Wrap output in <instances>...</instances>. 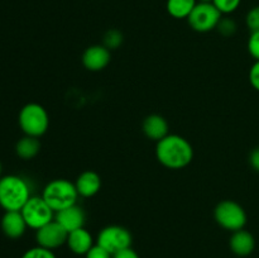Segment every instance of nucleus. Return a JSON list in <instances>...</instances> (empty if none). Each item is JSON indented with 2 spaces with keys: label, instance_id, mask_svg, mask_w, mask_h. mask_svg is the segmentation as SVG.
<instances>
[{
  "label": "nucleus",
  "instance_id": "nucleus-19",
  "mask_svg": "<svg viewBox=\"0 0 259 258\" xmlns=\"http://www.w3.org/2000/svg\"><path fill=\"white\" fill-rule=\"evenodd\" d=\"M240 3H242V0H212V4L222 14L234 13L239 8Z\"/></svg>",
  "mask_w": 259,
  "mask_h": 258
},
{
  "label": "nucleus",
  "instance_id": "nucleus-7",
  "mask_svg": "<svg viewBox=\"0 0 259 258\" xmlns=\"http://www.w3.org/2000/svg\"><path fill=\"white\" fill-rule=\"evenodd\" d=\"M222 15L212 3H197L187 18V22L196 32L206 33L218 27L222 20Z\"/></svg>",
  "mask_w": 259,
  "mask_h": 258
},
{
  "label": "nucleus",
  "instance_id": "nucleus-10",
  "mask_svg": "<svg viewBox=\"0 0 259 258\" xmlns=\"http://www.w3.org/2000/svg\"><path fill=\"white\" fill-rule=\"evenodd\" d=\"M110 50L101 45L90 46L82 55V65L89 71H101L110 62Z\"/></svg>",
  "mask_w": 259,
  "mask_h": 258
},
{
  "label": "nucleus",
  "instance_id": "nucleus-16",
  "mask_svg": "<svg viewBox=\"0 0 259 258\" xmlns=\"http://www.w3.org/2000/svg\"><path fill=\"white\" fill-rule=\"evenodd\" d=\"M76 190L82 197H93L101 189V177L95 171H85L76 179Z\"/></svg>",
  "mask_w": 259,
  "mask_h": 258
},
{
  "label": "nucleus",
  "instance_id": "nucleus-5",
  "mask_svg": "<svg viewBox=\"0 0 259 258\" xmlns=\"http://www.w3.org/2000/svg\"><path fill=\"white\" fill-rule=\"evenodd\" d=\"M214 218L220 227L229 232L244 229L247 224L245 210L242 205L233 200H224L219 202L214 210Z\"/></svg>",
  "mask_w": 259,
  "mask_h": 258
},
{
  "label": "nucleus",
  "instance_id": "nucleus-24",
  "mask_svg": "<svg viewBox=\"0 0 259 258\" xmlns=\"http://www.w3.org/2000/svg\"><path fill=\"white\" fill-rule=\"evenodd\" d=\"M248 51L255 61H259V30L250 34L248 39Z\"/></svg>",
  "mask_w": 259,
  "mask_h": 258
},
{
  "label": "nucleus",
  "instance_id": "nucleus-25",
  "mask_svg": "<svg viewBox=\"0 0 259 258\" xmlns=\"http://www.w3.org/2000/svg\"><path fill=\"white\" fill-rule=\"evenodd\" d=\"M85 258H113V254L109 253L108 250L104 249L99 244H95L88 253L85 254Z\"/></svg>",
  "mask_w": 259,
  "mask_h": 258
},
{
  "label": "nucleus",
  "instance_id": "nucleus-23",
  "mask_svg": "<svg viewBox=\"0 0 259 258\" xmlns=\"http://www.w3.org/2000/svg\"><path fill=\"white\" fill-rule=\"evenodd\" d=\"M218 29L222 34L224 35H232L234 34L235 30H237V24L233 19H229V18H222V20L218 24Z\"/></svg>",
  "mask_w": 259,
  "mask_h": 258
},
{
  "label": "nucleus",
  "instance_id": "nucleus-26",
  "mask_svg": "<svg viewBox=\"0 0 259 258\" xmlns=\"http://www.w3.org/2000/svg\"><path fill=\"white\" fill-rule=\"evenodd\" d=\"M249 81L250 85L259 91V61H255L249 71Z\"/></svg>",
  "mask_w": 259,
  "mask_h": 258
},
{
  "label": "nucleus",
  "instance_id": "nucleus-30",
  "mask_svg": "<svg viewBox=\"0 0 259 258\" xmlns=\"http://www.w3.org/2000/svg\"><path fill=\"white\" fill-rule=\"evenodd\" d=\"M2 169H3V166H2V162H0V174H2Z\"/></svg>",
  "mask_w": 259,
  "mask_h": 258
},
{
  "label": "nucleus",
  "instance_id": "nucleus-20",
  "mask_svg": "<svg viewBox=\"0 0 259 258\" xmlns=\"http://www.w3.org/2000/svg\"><path fill=\"white\" fill-rule=\"evenodd\" d=\"M121 42H123V35L116 29L108 30L105 37H104V46L108 50H115L121 45Z\"/></svg>",
  "mask_w": 259,
  "mask_h": 258
},
{
  "label": "nucleus",
  "instance_id": "nucleus-21",
  "mask_svg": "<svg viewBox=\"0 0 259 258\" xmlns=\"http://www.w3.org/2000/svg\"><path fill=\"white\" fill-rule=\"evenodd\" d=\"M20 258H56V254L53 253V250L37 245V247L25 250Z\"/></svg>",
  "mask_w": 259,
  "mask_h": 258
},
{
  "label": "nucleus",
  "instance_id": "nucleus-11",
  "mask_svg": "<svg viewBox=\"0 0 259 258\" xmlns=\"http://www.w3.org/2000/svg\"><path fill=\"white\" fill-rule=\"evenodd\" d=\"M55 220L60 223L70 233L76 229H80V228H83L86 215L82 207H80L78 205H72V206L67 207V209L56 212Z\"/></svg>",
  "mask_w": 259,
  "mask_h": 258
},
{
  "label": "nucleus",
  "instance_id": "nucleus-1",
  "mask_svg": "<svg viewBox=\"0 0 259 258\" xmlns=\"http://www.w3.org/2000/svg\"><path fill=\"white\" fill-rule=\"evenodd\" d=\"M156 157L162 166L169 169H181L191 163L194 148L184 137L168 134L157 142Z\"/></svg>",
  "mask_w": 259,
  "mask_h": 258
},
{
  "label": "nucleus",
  "instance_id": "nucleus-2",
  "mask_svg": "<svg viewBox=\"0 0 259 258\" xmlns=\"http://www.w3.org/2000/svg\"><path fill=\"white\" fill-rule=\"evenodd\" d=\"M30 199L27 180L17 175L0 177V206L5 211H20Z\"/></svg>",
  "mask_w": 259,
  "mask_h": 258
},
{
  "label": "nucleus",
  "instance_id": "nucleus-18",
  "mask_svg": "<svg viewBox=\"0 0 259 258\" xmlns=\"http://www.w3.org/2000/svg\"><path fill=\"white\" fill-rule=\"evenodd\" d=\"M40 149V143L38 138L30 136H25L18 141L15 146V152L18 157L22 159H32L38 154Z\"/></svg>",
  "mask_w": 259,
  "mask_h": 258
},
{
  "label": "nucleus",
  "instance_id": "nucleus-6",
  "mask_svg": "<svg viewBox=\"0 0 259 258\" xmlns=\"http://www.w3.org/2000/svg\"><path fill=\"white\" fill-rule=\"evenodd\" d=\"M28 228L38 230L55 220L56 212L50 207L42 196H30L27 204L20 210Z\"/></svg>",
  "mask_w": 259,
  "mask_h": 258
},
{
  "label": "nucleus",
  "instance_id": "nucleus-13",
  "mask_svg": "<svg viewBox=\"0 0 259 258\" xmlns=\"http://www.w3.org/2000/svg\"><path fill=\"white\" fill-rule=\"evenodd\" d=\"M66 244L70 248L71 252L77 255H85L95 245L93 235L85 228H80V229L68 233Z\"/></svg>",
  "mask_w": 259,
  "mask_h": 258
},
{
  "label": "nucleus",
  "instance_id": "nucleus-12",
  "mask_svg": "<svg viewBox=\"0 0 259 258\" xmlns=\"http://www.w3.org/2000/svg\"><path fill=\"white\" fill-rule=\"evenodd\" d=\"M28 225L25 223L20 211H5L2 218V230L10 239H18L27 230Z\"/></svg>",
  "mask_w": 259,
  "mask_h": 258
},
{
  "label": "nucleus",
  "instance_id": "nucleus-15",
  "mask_svg": "<svg viewBox=\"0 0 259 258\" xmlns=\"http://www.w3.org/2000/svg\"><path fill=\"white\" fill-rule=\"evenodd\" d=\"M143 133L152 141H161L164 137L168 136V123L163 116L158 114H151L143 121Z\"/></svg>",
  "mask_w": 259,
  "mask_h": 258
},
{
  "label": "nucleus",
  "instance_id": "nucleus-29",
  "mask_svg": "<svg viewBox=\"0 0 259 258\" xmlns=\"http://www.w3.org/2000/svg\"><path fill=\"white\" fill-rule=\"evenodd\" d=\"M197 3H212V0H197Z\"/></svg>",
  "mask_w": 259,
  "mask_h": 258
},
{
  "label": "nucleus",
  "instance_id": "nucleus-27",
  "mask_svg": "<svg viewBox=\"0 0 259 258\" xmlns=\"http://www.w3.org/2000/svg\"><path fill=\"white\" fill-rule=\"evenodd\" d=\"M113 258H139V255L133 248L129 247L125 248V249H121L119 250V252H116L115 254H113Z\"/></svg>",
  "mask_w": 259,
  "mask_h": 258
},
{
  "label": "nucleus",
  "instance_id": "nucleus-3",
  "mask_svg": "<svg viewBox=\"0 0 259 258\" xmlns=\"http://www.w3.org/2000/svg\"><path fill=\"white\" fill-rule=\"evenodd\" d=\"M78 196L75 184L65 179L52 180L46 185L42 192V197L55 212L76 205Z\"/></svg>",
  "mask_w": 259,
  "mask_h": 258
},
{
  "label": "nucleus",
  "instance_id": "nucleus-22",
  "mask_svg": "<svg viewBox=\"0 0 259 258\" xmlns=\"http://www.w3.org/2000/svg\"><path fill=\"white\" fill-rule=\"evenodd\" d=\"M245 23H247L248 28H249L252 32H257V30H259V5L258 7L252 8V9L248 12L247 18H245Z\"/></svg>",
  "mask_w": 259,
  "mask_h": 258
},
{
  "label": "nucleus",
  "instance_id": "nucleus-14",
  "mask_svg": "<svg viewBox=\"0 0 259 258\" xmlns=\"http://www.w3.org/2000/svg\"><path fill=\"white\" fill-rule=\"evenodd\" d=\"M229 245L234 254L239 255V257H247L254 250L255 240L252 233L240 229L237 232H233L229 240Z\"/></svg>",
  "mask_w": 259,
  "mask_h": 258
},
{
  "label": "nucleus",
  "instance_id": "nucleus-4",
  "mask_svg": "<svg viewBox=\"0 0 259 258\" xmlns=\"http://www.w3.org/2000/svg\"><path fill=\"white\" fill-rule=\"evenodd\" d=\"M19 126L25 136L39 138L50 126V116L40 104L29 103L20 109L18 116Z\"/></svg>",
  "mask_w": 259,
  "mask_h": 258
},
{
  "label": "nucleus",
  "instance_id": "nucleus-17",
  "mask_svg": "<svg viewBox=\"0 0 259 258\" xmlns=\"http://www.w3.org/2000/svg\"><path fill=\"white\" fill-rule=\"evenodd\" d=\"M197 0H167V13L175 19H187L196 7Z\"/></svg>",
  "mask_w": 259,
  "mask_h": 258
},
{
  "label": "nucleus",
  "instance_id": "nucleus-28",
  "mask_svg": "<svg viewBox=\"0 0 259 258\" xmlns=\"http://www.w3.org/2000/svg\"><path fill=\"white\" fill-rule=\"evenodd\" d=\"M249 162H250V164H252L253 168H254L255 171L259 172V147L258 148H255L254 151L250 153Z\"/></svg>",
  "mask_w": 259,
  "mask_h": 258
},
{
  "label": "nucleus",
  "instance_id": "nucleus-8",
  "mask_svg": "<svg viewBox=\"0 0 259 258\" xmlns=\"http://www.w3.org/2000/svg\"><path fill=\"white\" fill-rule=\"evenodd\" d=\"M132 240L133 238L126 228L120 225H109L100 230L96 238V244L103 247L111 254H115L119 250L131 247Z\"/></svg>",
  "mask_w": 259,
  "mask_h": 258
},
{
  "label": "nucleus",
  "instance_id": "nucleus-9",
  "mask_svg": "<svg viewBox=\"0 0 259 258\" xmlns=\"http://www.w3.org/2000/svg\"><path fill=\"white\" fill-rule=\"evenodd\" d=\"M68 232L56 220L46 224L45 227L35 230V240L39 247L47 249H57L67 242Z\"/></svg>",
  "mask_w": 259,
  "mask_h": 258
}]
</instances>
